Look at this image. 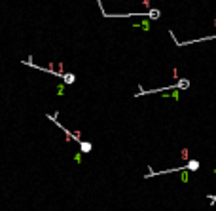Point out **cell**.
Instances as JSON below:
<instances>
[{
	"label": "cell",
	"mask_w": 216,
	"mask_h": 211,
	"mask_svg": "<svg viewBox=\"0 0 216 211\" xmlns=\"http://www.w3.org/2000/svg\"><path fill=\"white\" fill-rule=\"evenodd\" d=\"M186 169H190V171H197V169H199V162H197V160H190V162L186 164Z\"/></svg>",
	"instance_id": "6da1fadb"
},
{
	"label": "cell",
	"mask_w": 216,
	"mask_h": 211,
	"mask_svg": "<svg viewBox=\"0 0 216 211\" xmlns=\"http://www.w3.org/2000/svg\"><path fill=\"white\" fill-rule=\"evenodd\" d=\"M176 87H178V90H188V87H190V80H186V78H182V80H178Z\"/></svg>",
	"instance_id": "7a4b0ae2"
},
{
	"label": "cell",
	"mask_w": 216,
	"mask_h": 211,
	"mask_svg": "<svg viewBox=\"0 0 216 211\" xmlns=\"http://www.w3.org/2000/svg\"><path fill=\"white\" fill-rule=\"evenodd\" d=\"M159 15H161V12H159L157 8H152L150 12H148V17L150 19H159Z\"/></svg>",
	"instance_id": "3957f363"
},
{
	"label": "cell",
	"mask_w": 216,
	"mask_h": 211,
	"mask_svg": "<svg viewBox=\"0 0 216 211\" xmlns=\"http://www.w3.org/2000/svg\"><path fill=\"white\" fill-rule=\"evenodd\" d=\"M63 80H65V84H74V82H76V76H74L72 72H68V74H65Z\"/></svg>",
	"instance_id": "277c9868"
},
{
	"label": "cell",
	"mask_w": 216,
	"mask_h": 211,
	"mask_svg": "<svg viewBox=\"0 0 216 211\" xmlns=\"http://www.w3.org/2000/svg\"><path fill=\"white\" fill-rule=\"evenodd\" d=\"M80 147H82L84 152H91V143H84L82 141V143H80Z\"/></svg>",
	"instance_id": "5b68a950"
},
{
	"label": "cell",
	"mask_w": 216,
	"mask_h": 211,
	"mask_svg": "<svg viewBox=\"0 0 216 211\" xmlns=\"http://www.w3.org/2000/svg\"><path fill=\"white\" fill-rule=\"evenodd\" d=\"M214 25H216V21H214Z\"/></svg>",
	"instance_id": "8992f818"
}]
</instances>
